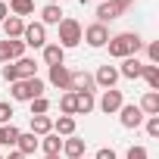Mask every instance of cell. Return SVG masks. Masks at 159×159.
<instances>
[{
  "instance_id": "cell-1",
  "label": "cell",
  "mask_w": 159,
  "mask_h": 159,
  "mask_svg": "<svg viewBox=\"0 0 159 159\" xmlns=\"http://www.w3.org/2000/svg\"><path fill=\"white\" fill-rule=\"evenodd\" d=\"M106 47H109V56L128 59V56H137V50L143 47V41H140V34H134V31H122V34H112V38L106 41Z\"/></svg>"
},
{
  "instance_id": "cell-2",
  "label": "cell",
  "mask_w": 159,
  "mask_h": 159,
  "mask_svg": "<svg viewBox=\"0 0 159 159\" xmlns=\"http://www.w3.org/2000/svg\"><path fill=\"white\" fill-rule=\"evenodd\" d=\"M10 97L16 103H31L34 97H44V81L34 75V78H22V81H13L10 84Z\"/></svg>"
},
{
  "instance_id": "cell-3",
  "label": "cell",
  "mask_w": 159,
  "mask_h": 159,
  "mask_svg": "<svg viewBox=\"0 0 159 159\" xmlns=\"http://www.w3.org/2000/svg\"><path fill=\"white\" fill-rule=\"evenodd\" d=\"M38 75V66H34V59L31 56H22V59H16V62H3V81H22V78H34Z\"/></svg>"
},
{
  "instance_id": "cell-4",
  "label": "cell",
  "mask_w": 159,
  "mask_h": 159,
  "mask_svg": "<svg viewBox=\"0 0 159 159\" xmlns=\"http://www.w3.org/2000/svg\"><path fill=\"white\" fill-rule=\"evenodd\" d=\"M56 28H59V41H56V44H59L62 50H69V47H78V44H81V31H84V28H81V22H78V19L62 16V22H59Z\"/></svg>"
},
{
  "instance_id": "cell-5",
  "label": "cell",
  "mask_w": 159,
  "mask_h": 159,
  "mask_svg": "<svg viewBox=\"0 0 159 159\" xmlns=\"http://www.w3.org/2000/svg\"><path fill=\"white\" fill-rule=\"evenodd\" d=\"M81 41H88V47H106V41H109V28L106 25H100V22H94V25H88L84 31H81Z\"/></svg>"
},
{
  "instance_id": "cell-6",
  "label": "cell",
  "mask_w": 159,
  "mask_h": 159,
  "mask_svg": "<svg viewBox=\"0 0 159 159\" xmlns=\"http://www.w3.org/2000/svg\"><path fill=\"white\" fill-rule=\"evenodd\" d=\"M22 44L25 47H44L47 44V28L41 22H28L25 31H22Z\"/></svg>"
},
{
  "instance_id": "cell-7",
  "label": "cell",
  "mask_w": 159,
  "mask_h": 159,
  "mask_svg": "<svg viewBox=\"0 0 159 159\" xmlns=\"http://www.w3.org/2000/svg\"><path fill=\"white\" fill-rule=\"evenodd\" d=\"M69 91H72V94H94V91H97V84H94V75H88L84 69H81V72H72Z\"/></svg>"
},
{
  "instance_id": "cell-8",
  "label": "cell",
  "mask_w": 159,
  "mask_h": 159,
  "mask_svg": "<svg viewBox=\"0 0 159 159\" xmlns=\"http://www.w3.org/2000/svg\"><path fill=\"white\" fill-rule=\"evenodd\" d=\"M119 122H122V128H140V125H143V112H140V106H134V103H122V109H119Z\"/></svg>"
},
{
  "instance_id": "cell-9",
  "label": "cell",
  "mask_w": 159,
  "mask_h": 159,
  "mask_svg": "<svg viewBox=\"0 0 159 159\" xmlns=\"http://www.w3.org/2000/svg\"><path fill=\"white\" fill-rule=\"evenodd\" d=\"M122 103H125V97H122V91H116V88H109V91H103V97H100V109L106 112V116H112V112H119L122 109Z\"/></svg>"
},
{
  "instance_id": "cell-10",
  "label": "cell",
  "mask_w": 159,
  "mask_h": 159,
  "mask_svg": "<svg viewBox=\"0 0 159 159\" xmlns=\"http://www.w3.org/2000/svg\"><path fill=\"white\" fill-rule=\"evenodd\" d=\"M116 81H119V69L116 66H100L97 69V75H94V84L97 88H103V91H109V88H116Z\"/></svg>"
},
{
  "instance_id": "cell-11",
  "label": "cell",
  "mask_w": 159,
  "mask_h": 159,
  "mask_svg": "<svg viewBox=\"0 0 159 159\" xmlns=\"http://www.w3.org/2000/svg\"><path fill=\"white\" fill-rule=\"evenodd\" d=\"M140 72H143V62H140L137 56H128V59H122L119 78H128V81H137V78H140Z\"/></svg>"
},
{
  "instance_id": "cell-12",
  "label": "cell",
  "mask_w": 159,
  "mask_h": 159,
  "mask_svg": "<svg viewBox=\"0 0 159 159\" xmlns=\"http://www.w3.org/2000/svg\"><path fill=\"white\" fill-rule=\"evenodd\" d=\"M69 81H72V72L66 69V62H62V66H50V84H53V88L69 91Z\"/></svg>"
},
{
  "instance_id": "cell-13",
  "label": "cell",
  "mask_w": 159,
  "mask_h": 159,
  "mask_svg": "<svg viewBox=\"0 0 159 159\" xmlns=\"http://www.w3.org/2000/svg\"><path fill=\"white\" fill-rule=\"evenodd\" d=\"M62 156H69V159H81V156H84V140L78 137V134L66 137V140H62Z\"/></svg>"
},
{
  "instance_id": "cell-14",
  "label": "cell",
  "mask_w": 159,
  "mask_h": 159,
  "mask_svg": "<svg viewBox=\"0 0 159 159\" xmlns=\"http://www.w3.org/2000/svg\"><path fill=\"white\" fill-rule=\"evenodd\" d=\"M38 147L44 150V156H59V153H62V137L50 131V134H44V137H41V143H38Z\"/></svg>"
},
{
  "instance_id": "cell-15",
  "label": "cell",
  "mask_w": 159,
  "mask_h": 159,
  "mask_svg": "<svg viewBox=\"0 0 159 159\" xmlns=\"http://www.w3.org/2000/svg\"><path fill=\"white\" fill-rule=\"evenodd\" d=\"M122 16V10L112 3V0H103V3L97 7V22L100 25H106V22H112V19H119Z\"/></svg>"
},
{
  "instance_id": "cell-16",
  "label": "cell",
  "mask_w": 159,
  "mask_h": 159,
  "mask_svg": "<svg viewBox=\"0 0 159 159\" xmlns=\"http://www.w3.org/2000/svg\"><path fill=\"white\" fill-rule=\"evenodd\" d=\"M41 50H44V62H47V66H62V62H66V50H62L59 44H44Z\"/></svg>"
},
{
  "instance_id": "cell-17",
  "label": "cell",
  "mask_w": 159,
  "mask_h": 159,
  "mask_svg": "<svg viewBox=\"0 0 159 159\" xmlns=\"http://www.w3.org/2000/svg\"><path fill=\"white\" fill-rule=\"evenodd\" d=\"M38 143H41V137H34L31 131H22V134H19V140H16V150H19L22 156H31V153L38 150Z\"/></svg>"
},
{
  "instance_id": "cell-18",
  "label": "cell",
  "mask_w": 159,
  "mask_h": 159,
  "mask_svg": "<svg viewBox=\"0 0 159 159\" xmlns=\"http://www.w3.org/2000/svg\"><path fill=\"white\" fill-rule=\"evenodd\" d=\"M62 22V10H59V3H47L44 10H41V25L47 28V25H59Z\"/></svg>"
},
{
  "instance_id": "cell-19",
  "label": "cell",
  "mask_w": 159,
  "mask_h": 159,
  "mask_svg": "<svg viewBox=\"0 0 159 159\" xmlns=\"http://www.w3.org/2000/svg\"><path fill=\"white\" fill-rule=\"evenodd\" d=\"M140 112L143 116H159V91H147L140 97Z\"/></svg>"
},
{
  "instance_id": "cell-20",
  "label": "cell",
  "mask_w": 159,
  "mask_h": 159,
  "mask_svg": "<svg viewBox=\"0 0 159 159\" xmlns=\"http://www.w3.org/2000/svg\"><path fill=\"white\" fill-rule=\"evenodd\" d=\"M34 137H44V134H50L53 131V119L50 116H31V128H28Z\"/></svg>"
},
{
  "instance_id": "cell-21",
  "label": "cell",
  "mask_w": 159,
  "mask_h": 159,
  "mask_svg": "<svg viewBox=\"0 0 159 159\" xmlns=\"http://www.w3.org/2000/svg\"><path fill=\"white\" fill-rule=\"evenodd\" d=\"M53 134L72 137V134H75V116H59V119L53 122Z\"/></svg>"
},
{
  "instance_id": "cell-22",
  "label": "cell",
  "mask_w": 159,
  "mask_h": 159,
  "mask_svg": "<svg viewBox=\"0 0 159 159\" xmlns=\"http://www.w3.org/2000/svg\"><path fill=\"white\" fill-rule=\"evenodd\" d=\"M7 10H10V16H19V19L22 16H31L34 13V0H10Z\"/></svg>"
},
{
  "instance_id": "cell-23",
  "label": "cell",
  "mask_w": 159,
  "mask_h": 159,
  "mask_svg": "<svg viewBox=\"0 0 159 159\" xmlns=\"http://www.w3.org/2000/svg\"><path fill=\"white\" fill-rule=\"evenodd\" d=\"M94 106H97L94 94H75V116H88Z\"/></svg>"
},
{
  "instance_id": "cell-24",
  "label": "cell",
  "mask_w": 159,
  "mask_h": 159,
  "mask_svg": "<svg viewBox=\"0 0 159 159\" xmlns=\"http://www.w3.org/2000/svg\"><path fill=\"white\" fill-rule=\"evenodd\" d=\"M3 31H7V38H22L25 22H22L19 16H7V19H3Z\"/></svg>"
},
{
  "instance_id": "cell-25",
  "label": "cell",
  "mask_w": 159,
  "mask_h": 159,
  "mask_svg": "<svg viewBox=\"0 0 159 159\" xmlns=\"http://www.w3.org/2000/svg\"><path fill=\"white\" fill-rule=\"evenodd\" d=\"M19 128L10 122V125H0V140H3V147H16V140H19Z\"/></svg>"
},
{
  "instance_id": "cell-26",
  "label": "cell",
  "mask_w": 159,
  "mask_h": 159,
  "mask_svg": "<svg viewBox=\"0 0 159 159\" xmlns=\"http://www.w3.org/2000/svg\"><path fill=\"white\" fill-rule=\"evenodd\" d=\"M140 78L150 84V91H159V66H143Z\"/></svg>"
},
{
  "instance_id": "cell-27",
  "label": "cell",
  "mask_w": 159,
  "mask_h": 159,
  "mask_svg": "<svg viewBox=\"0 0 159 159\" xmlns=\"http://www.w3.org/2000/svg\"><path fill=\"white\" fill-rule=\"evenodd\" d=\"M59 109H62V116H75V94L72 91H66L59 97Z\"/></svg>"
},
{
  "instance_id": "cell-28",
  "label": "cell",
  "mask_w": 159,
  "mask_h": 159,
  "mask_svg": "<svg viewBox=\"0 0 159 159\" xmlns=\"http://www.w3.org/2000/svg\"><path fill=\"white\" fill-rule=\"evenodd\" d=\"M50 112V100L47 97H34L31 100V116H47Z\"/></svg>"
},
{
  "instance_id": "cell-29",
  "label": "cell",
  "mask_w": 159,
  "mask_h": 159,
  "mask_svg": "<svg viewBox=\"0 0 159 159\" xmlns=\"http://www.w3.org/2000/svg\"><path fill=\"white\" fill-rule=\"evenodd\" d=\"M147 56H150V66L159 62V41H150V44H147Z\"/></svg>"
},
{
  "instance_id": "cell-30",
  "label": "cell",
  "mask_w": 159,
  "mask_h": 159,
  "mask_svg": "<svg viewBox=\"0 0 159 159\" xmlns=\"http://www.w3.org/2000/svg\"><path fill=\"white\" fill-rule=\"evenodd\" d=\"M147 134L159 137V116H147Z\"/></svg>"
},
{
  "instance_id": "cell-31",
  "label": "cell",
  "mask_w": 159,
  "mask_h": 159,
  "mask_svg": "<svg viewBox=\"0 0 159 159\" xmlns=\"http://www.w3.org/2000/svg\"><path fill=\"white\" fill-rule=\"evenodd\" d=\"M125 159H150V153H147V147H131L125 153Z\"/></svg>"
},
{
  "instance_id": "cell-32",
  "label": "cell",
  "mask_w": 159,
  "mask_h": 159,
  "mask_svg": "<svg viewBox=\"0 0 159 159\" xmlns=\"http://www.w3.org/2000/svg\"><path fill=\"white\" fill-rule=\"evenodd\" d=\"M10 122H13V106L0 103V125H10Z\"/></svg>"
},
{
  "instance_id": "cell-33",
  "label": "cell",
  "mask_w": 159,
  "mask_h": 159,
  "mask_svg": "<svg viewBox=\"0 0 159 159\" xmlns=\"http://www.w3.org/2000/svg\"><path fill=\"white\" fill-rule=\"evenodd\" d=\"M94 159H119V156H116V150H112V147H103V150H97V156H94Z\"/></svg>"
},
{
  "instance_id": "cell-34",
  "label": "cell",
  "mask_w": 159,
  "mask_h": 159,
  "mask_svg": "<svg viewBox=\"0 0 159 159\" xmlns=\"http://www.w3.org/2000/svg\"><path fill=\"white\" fill-rule=\"evenodd\" d=\"M0 62H10V41H0Z\"/></svg>"
},
{
  "instance_id": "cell-35",
  "label": "cell",
  "mask_w": 159,
  "mask_h": 159,
  "mask_svg": "<svg viewBox=\"0 0 159 159\" xmlns=\"http://www.w3.org/2000/svg\"><path fill=\"white\" fill-rule=\"evenodd\" d=\"M112 3H116V7H119V10H122V13H125V10H128V7H131V3H134V0H112Z\"/></svg>"
},
{
  "instance_id": "cell-36",
  "label": "cell",
  "mask_w": 159,
  "mask_h": 159,
  "mask_svg": "<svg viewBox=\"0 0 159 159\" xmlns=\"http://www.w3.org/2000/svg\"><path fill=\"white\" fill-rule=\"evenodd\" d=\"M10 16V10H7V3H3V0H0V25H3V19Z\"/></svg>"
},
{
  "instance_id": "cell-37",
  "label": "cell",
  "mask_w": 159,
  "mask_h": 159,
  "mask_svg": "<svg viewBox=\"0 0 159 159\" xmlns=\"http://www.w3.org/2000/svg\"><path fill=\"white\" fill-rule=\"evenodd\" d=\"M7 159H25V156H22V153H19V150H13V153H10V156H7Z\"/></svg>"
},
{
  "instance_id": "cell-38",
  "label": "cell",
  "mask_w": 159,
  "mask_h": 159,
  "mask_svg": "<svg viewBox=\"0 0 159 159\" xmlns=\"http://www.w3.org/2000/svg\"><path fill=\"white\" fill-rule=\"evenodd\" d=\"M41 159H59V156H41Z\"/></svg>"
},
{
  "instance_id": "cell-39",
  "label": "cell",
  "mask_w": 159,
  "mask_h": 159,
  "mask_svg": "<svg viewBox=\"0 0 159 159\" xmlns=\"http://www.w3.org/2000/svg\"><path fill=\"white\" fill-rule=\"evenodd\" d=\"M47 3H62V0H47Z\"/></svg>"
},
{
  "instance_id": "cell-40",
  "label": "cell",
  "mask_w": 159,
  "mask_h": 159,
  "mask_svg": "<svg viewBox=\"0 0 159 159\" xmlns=\"http://www.w3.org/2000/svg\"><path fill=\"white\" fill-rule=\"evenodd\" d=\"M0 147H3V140H0Z\"/></svg>"
},
{
  "instance_id": "cell-41",
  "label": "cell",
  "mask_w": 159,
  "mask_h": 159,
  "mask_svg": "<svg viewBox=\"0 0 159 159\" xmlns=\"http://www.w3.org/2000/svg\"><path fill=\"white\" fill-rule=\"evenodd\" d=\"M81 159H88V156H81Z\"/></svg>"
},
{
  "instance_id": "cell-42",
  "label": "cell",
  "mask_w": 159,
  "mask_h": 159,
  "mask_svg": "<svg viewBox=\"0 0 159 159\" xmlns=\"http://www.w3.org/2000/svg\"><path fill=\"white\" fill-rule=\"evenodd\" d=\"M0 159H3V156H0Z\"/></svg>"
},
{
  "instance_id": "cell-43",
  "label": "cell",
  "mask_w": 159,
  "mask_h": 159,
  "mask_svg": "<svg viewBox=\"0 0 159 159\" xmlns=\"http://www.w3.org/2000/svg\"><path fill=\"white\" fill-rule=\"evenodd\" d=\"M100 3H103V0H100Z\"/></svg>"
}]
</instances>
